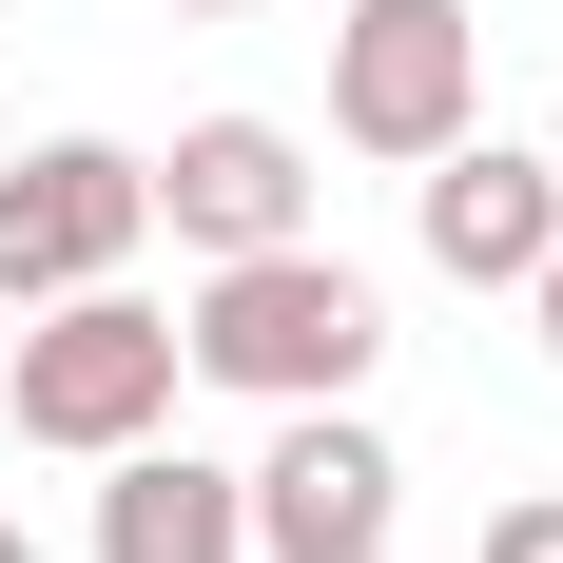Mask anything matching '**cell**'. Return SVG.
<instances>
[{"instance_id":"obj_1","label":"cell","mask_w":563,"mask_h":563,"mask_svg":"<svg viewBox=\"0 0 563 563\" xmlns=\"http://www.w3.org/2000/svg\"><path fill=\"white\" fill-rule=\"evenodd\" d=\"M369 350H389V291L350 273V253H311V233L214 253L195 311H175V369L233 389V408H331V389H369Z\"/></svg>"},{"instance_id":"obj_2","label":"cell","mask_w":563,"mask_h":563,"mask_svg":"<svg viewBox=\"0 0 563 563\" xmlns=\"http://www.w3.org/2000/svg\"><path fill=\"white\" fill-rule=\"evenodd\" d=\"M175 311L156 291H40V331H20V369H0V428L20 448H58V466H98V448H136V428H175Z\"/></svg>"},{"instance_id":"obj_3","label":"cell","mask_w":563,"mask_h":563,"mask_svg":"<svg viewBox=\"0 0 563 563\" xmlns=\"http://www.w3.org/2000/svg\"><path fill=\"white\" fill-rule=\"evenodd\" d=\"M466 117H486V20L466 0H350L331 20V136L350 156H448Z\"/></svg>"},{"instance_id":"obj_4","label":"cell","mask_w":563,"mask_h":563,"mask_svg":"<svg viewBox=\"0 0 563 563\" xmlns=\"http://www.w3.org/2000/svg\"><path fill=\"white\" fill-rule=\"evenodd\" d=\"M136 233H156V156H117V136H40V156H0V311L136 273Z\"/></svg>"},{"instance_id":"obj_5","label":"cell","mask_w":563,"mask_h":563,"mask_svg":"<svg viewBox=\"0 0 563 563\" xmlns=\"http://www.w3.org/2000/svg\"><path fill=\"white\" fill-rule=\"evenodd\" d=\"M408 214H428V273H448V291H525L563 253V156L466 117L448 156H408Z\"/></svg>"},{"instance_id":"obj_6","label":"cell","mask_w":563,"mask_h":563,"mask_svg":"<svg viewBox=\"0 0 563 563\" xmlns=\"http://www.w3.org/2000/svg\"><path fill=\"white\" fill-rule=\"evenodd\" d=\"M253 486V563H291V544H389V506H408V466H389V428L369 408H273V466H233Z\"/></svg>"},{"instance_id":"obj_7","label":"cell","mask_w":563,"mask_h":563,"mask_svg":"<svg viewBox=\"0 0 563 563\" xmlns=\"http://www.w3.org/2000/svg\"><path fill=\"white\" fill-rule=\"evenodd\" d=\"M156 233L214 273V253H273V233H311V136L291 117H195L156 156Z\"/></svg>"},{"instance_id":"obj_8","label":"cell","mask_w":563,"mask_h":563,"mask_svg":"<svg viewBox=\"0 0 563 563\" xmlns=\"http://www.w3.org/2000/svg\"><path fill=\"white\" fill-rule=\"evenodd\" d=\"M98 563H253V486L195 448H98Z\"/></svg>"},{"instance_id":"obj_9","label":"cell","mask_w":563,"mask_h":563,"mask_svg":"<svg viewBox=\"0 0 563 563\" xmlns=\"http://www.w3.org/2000/svg\"><path fill=\"white\" fill-rule=\"evenodd\" d=\"M466 563H563V486H525V506H486V544Z\"/></svg>"},{"instance_id":"obj_10","label":"cell","mask_w":563,"mask_h":563,"mask_svg":"<svg viewBox=\"0 0 563 563\" xmlns=\"http://www.w3.org/2000/svg\"><path fill=\"white\" fill-rule=\"evenodd\" d=\"M525 311H544V350H563V253H544V273H525Z\"/></svg>"},{"instance_id":"obj_11","label":"cell","mask_w":563,"mask_h":563,"mask_svg":"<svg viewBox=\"0 0 563 563\" xmlns=\"http://www.w3.org/2000/svg\"><path fill=\"white\" fill-rule=\"evenodd\" d=\"M156 20H253V0H156Z\"/></svg>"},{"instance_id":"obj_12","label":"cell","mask_w":563,"mask_h":563,"mask_svg":"<svg viewBox=\"0 0 563 563\" xmlns=\"http://www.w3.org/2000/svg\"><path fill=\"white\" fill-rule=\"evenodd\" d=\"M291 563H389V544H291Z\"/></svg>"},{"instance_id":"obj_13","label":"cell","mask_w":563,"mask_h":563,"mask_svg":"<svg viewBox=\"0 0 563 563\" xmlns=\"http://www.w3.org/2000/svg\"><path fill=\"white\" fill-rule=\"evenodd\" d=\"M0 563H40V544H20V525H0Z\"/></svg>"},{"instance_id":"obj_14","label":"cell","mask_w":563,"mask_h":563,"mask_svg":"<svg viewBox=\"0 0 563 563\" xmlns=\"http://www.w3.org/2000/svg\"><path fill=\"white\" fill-rule=\"evenodd\" d=\"M544 156H563V117H544Z\"/></svg>"}]
</instances>
